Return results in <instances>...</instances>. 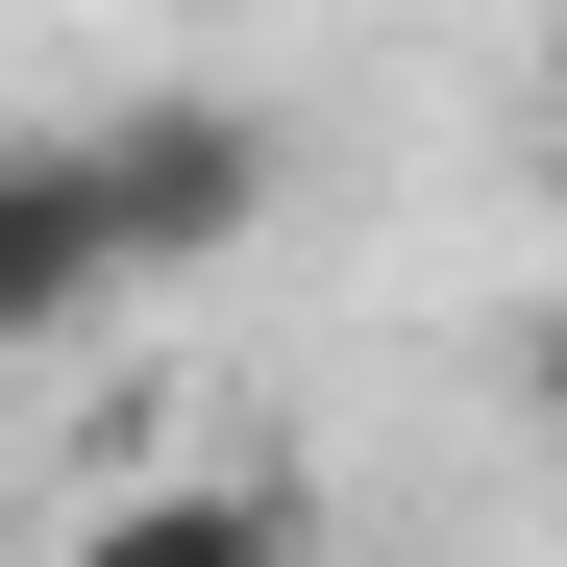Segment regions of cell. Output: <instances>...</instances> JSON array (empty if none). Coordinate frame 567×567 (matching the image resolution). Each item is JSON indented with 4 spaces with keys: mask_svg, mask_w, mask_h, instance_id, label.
Returning <instances> with one entry per match:
<instances>
[{
    "mask_svg": "<svg viewBox=\"0 0 567 567\" xmlns=\"http://www.w3.org/2000/svg\"><path fill=\"white\" fill-rule=\"evenodd\" d=\"M74 223H100V271H198L271 223V124L247 100H124V124H74Z\"/></svg>",
    "mask_w": 567,
    "mask_h": 567,
    "instance_id": "obj_1",
    "label": "cell"
},
{
    "mask_svg": "<svg viewBox=\"0 0 567 567\" xmlns=\"http://www.w3.org/2000/svg\"><path fill=\"white\" fill-rule=\"evenodd\" d=\"M100 297H124V271H100V223H74V148H0V346H50Z\"/></svg>",
    "mask_w": 567,
    "mask_h": 567,
    "instance_id": "obj_3",
    "label": "cell"
},
{
    "mask_svg": "<svg viewBox=\"0 0 567 567\" xmlns=\"http://www.w3.org/2000/svg\"><path fill=\"white\" fill-rule=\"evenodd\" d=\"M74 567H297V494H247V468H148V494L74 518Z\"/></svg>",
    "mask_w": 567,
    "mask_h": 567,
    "instance_id": "obj_2",
    "label": "cell"
},
{
    "mask_svg": "<svg viewBox=\"0 0 567 567\" xmlns=\"http://www.w3.org/2000/svg\"><path fill=\"white\" fill-rule=\"evenodd\" d=\"M518 420H567V321H518Z\"/></svg>",
    "mask_w": 567,
    "mask_h": 567,
    "instance_id": "obj_4",
    "label": "cell"
}]
</instances>
